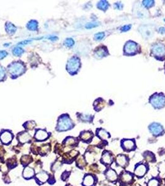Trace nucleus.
I'll use <instances>...</instances> for the list:
<instances>
[{
  "label": "nucleus",
  "instance_id": "1",
  "mask_svg": "<svg viewBox=\"0 0 165 186\" xmlns=\"http://www.w3.org/2000/svg\"><path fill=\"white\" fill-rule=\"evenodd\" d=\"M26 66L22 62H14L7 66V71L13 78H18L25 72Z\"/></svg>",
  "mask_w": 165,
  "mask_h": 186
},
{
  "label": "nucleus",
  "instance_id": "2",
  "mask_svg": "<svg viewBox=\"0 0 165 186\" xmlns=\"http://www.w3.org/2000/svg\"><path fill=\"white\" fill-rule=\"evenodd\" d=\"M73 124L67 114L62 115L58 118L57 129L58 131H66L73 128Z\"/></svg>",
  "mask_w": 165,
  "mask_h": 186
},
{
  "label": "nucleus",
  "instance_id": "3",
  "mask_svg": "<svg viewBox=\"0 0 165 186\" xmlns=\"http://www.w3.org/2000/svg\"><path fill=\"white\" fill-rule=\"evenodd\" d=\"M80 66V59L76 56H74L68 60L67 64H66V70L70 74L73 75L78 72Z\"/></svg>",
  "mask_w": 165,
  "mask_h": 186
},
{
  "label": "nucleus",
  "instance_id": "4",
  "mask_svg": "<svg viewBox=\"0 0 165 186\" xmlns=\"http://www.w3.org/2000/svg\"><path fill=\"white\" fill-rule=\"evenodd\" d=\"M150 103L156 109H162L165 106V96L163 93H155L150 98Z\"/></svg>",
  "mask_w": 165,
  "mask_h": 186
},
{
  "label": "nucleus",
  "instance_id": "5",
  "mask_svg": "<svg viewBox=\"0 0 165 186\" xmlns=\"http://www.w3.org/2000/svg\"><path fill=\"white\" fill-rule=\"evenodd\" d=\"M133 175L128 171H124L121 172L119 176V183L122 186H127L131 185L133 183Z\"/></svg>",
  "mask_w": 165,
  "mask_h": 186
},
{
  "label": "nucleus",
  "instance_id": "6",
  "mask_svg": "<svg viewBox=\"0 0 165 186\" xmlns=\"http://www.w3.org/2000/svg\"><path fill=\"white\" fill-rule=\"evenodd\" d=\"M151 52L156 58L163 60L165 57V46L162 43H156L153 47Z\"/></svg>",
  "mask_w": 165,
  "mask_h": 186
},
{
  "label": "nucleus",
  "instance_id": "7",
  "mask_svg": "<svg viewBox=\"0 0 165 186\" xmlns=\"http://www.w3.org/2000/svg\"><path fill=\"white\" fill-rule=\"evenodd\" d=\"M120 146L124 151L130 152L136 149V143L134 139H123L120 142Z\"/></svg>",
  "mask_w": 165,
  "mask_h": 186
},
{
  "label": "nucleus",
  "instance_id": "8",
  "mask_svg": "<svg viewBox=\"0 0 165 186\" xmlns=\"http://www.w3.org/2000/svg\"><path fill=\"white\" fill-rule=\"evenodd\" d=\"M149 130L153 134V135L155 137L161 136L164 133V130L162 125L158 123H156V122H153L150 124L149 126Z\"/></svg>",
  "mask_w": 165,
  "mask_h": 186
},
{
  "label": "nucleus",
  "instance_id": "9",
  "mask_svg": "<svg viewBox=\"0 0 165 186\" xmlns=\"http://www.w3.org/2000/svg\"><path fill=\"white\" fill-rule=\"evenodd\" d=\"M148 170V166L147 164L143 163H138L135 167L134 175L138 177H143Z\"/></svg>",
  "mask_w": 165,
  "mask_h": 186
},
{
  "label": "nucleus",
  "instance_id": "10",
  "mask_svg": "<svg viewBox=\"0 0 165 186\" xmlns=\"http://www.w3.org/2000/svg\"><path fill=\"white\" fill-rule=\"evenodd\" d=\"M138 47L137 44L133 41H128L124 46V51L125 55H135L137 52Z\"/></svg>",
  "mask_w": 165,
  "mask_h": 186
},
{
  "label": "nucleus",
  "instance_id": "11",
  "mask_svg": "<svg viewBox=\"0 0 165 186\" xmlns=\"http://www.w3.org/2000/svg\"><path fill=\"white\" fill-rule=\"evenodd\" d=\"M140 33L143 37L146 39L151 38L153 35V29L150 25H143L139 28Z\"/></svg>",
  "mask_w": 165,
  "mask_h": 186
},
{
  "label": "nucleus",
  "instance_id": "12",
  "mask_svg": "<svg viewBox=\"0 0 165 186\" xmlns=\"http://www.w3.org/2000/svg\"><path fill=\"white\" fill-rule=\"evenodd\" d=\"M115 162L117 166L126 168L129 163V158L124 155H119L116 157Z\"/></svg>",
  "mask_w": 165,
  "mask_h": 186
},
{
  "label": "nucleus",
  "instance_id": "13",
  "mask_svg": "<svg viewBox=\"0 0 165 186\" xmlns=\"http://www.w3.org/2000/svg\"><path fill=\"white\" fill-rule=\"evenodd\" d=\"M104 175L107 179L110 182H115L118 179V176L116 172L111 168H108L105 170Z\"/></svg>",
  "mask_w": 165,
  "mask_h": 186
},
{
  "label": "nucleus",
  "instance_id": "14",
  "mask_svg": "<svg viewBox=\"0 0 165 186\" xmlns=\"http://www.w3.org/2000/svg\"><path fill=\"white\" fill-rule=\"evenodd\" d=\"M113 161V156L108 151H104L102 155L101 162L104 165L111 164Z\"/></svg>",
  "mask_w": 165,
  "mask_h": 186
},
{
  "label": "nucleus",
  "instance_id": "15",
  "mask_svg": "<svg viewBox=\"0 0 165 186\" xmlns=\"http://www.w3.org/2000/svg\"><path fill=\"white\" fill-rule=\"evenodd\" d=\"M13 134L9 131H4L0 135V140L4 144H8L13 140Z\"/></svg>",
  "mask_w": 165,
  "mask_h": 186
},
{
  "label": "nucleus",
  "instance_id": "16",
  "mask_svg": "<svg viewBox=\"0 0 165 186\" xmlns=\"http://www.w3.org/2000/svg\"><path fill=\"white\" fill-rule=\"evenodd\" d=\"M109 55L108 50L105 47H99L94 52V56L97 58H102Z\"/></svg>",
  "mask_w": 165,
  "mask_h": 186
},
{
  "label": "nucleus",
  "instance_id": "17",
  "mask_svg": "<svg viewBox=\"0 0 165 186\" xmlns=\"http://www.w3.org/2000/svg\"><path fill=\"white\" fill-rule=\"evenodd\" d=\"M35 138L38 141H44L49 137V133L44 130H37L35 134Z\"/></svg>",
  "mask_w": 165,
  "mask_h": 186
},
{
  "label": "nucleus",
  "instance_id": "18",
  "mask_svg": "<svg viewBox=\"0 0 165 186\" xmlns=\"http://www.w3.org/2000/svg\"><path fill=\"white\" fill-rule=\"evenodd\" d=\"M80 137L81 140L85 142H89L91 141L93 138V133L90 131H84L80 133Z\"/></svg>",
  "mask_w": 165,
  "mask_h": 186
},
{
  "label": "nucleus",
  "instance_id": "19",
  "mask_svg": "<svg viewBox=\"0 0 165 186\" xmlns=\"http://www.w3.org/2000/svg\"><path fill=\"white\" fill-rule=\"evenodd\" d=\"M105 104V101L102 98L97 99L94 102V110L97 112L100 111L101 110L103 109Z\"/></svg>",
  "mask_w": 165,
  "mask_h": 186
},
{
  "label": "nucleus",
  "instance_id": "20",
  "mask_svg": "<svg viewBox=\"0 0 165 186\" xmlns=\"http://www.w3.org/2000/svg\"><path fill=\"white\" fill-rule=\"evenodd\" d=\"M96 135L99 138H101V140H107L109 138H110V137H111L110 134L106 131V130L103 129H97Z\"/></svg>",
  "mask_w": 165,
  "mask_h": 186
},
{
  "label": "nucleus",
  "instance_id": "21",
  "mask_svg": "<svg viewBox=\"0 0 165 186\" xmlns=\"http://www.w3.org/2000/svg\"><path fill=\"white\" fill-rule=\"evenodd\" d=\"M95 183V179L91 175H86L85 178L83 182V185L85 186H93Z\"/></svg>",
  "mask_w": 165,
  "mask_h": 186
},
{
  "label": "nucleus",
  "instance_id": "22",
  "mask_svg": "<svg viewBox=\"0 0 165 186\" xmlns=\"http://www.w3.org/2000/svg\"><path fill=\"white\" fill-rule=\"evenodd\" d=\"M30 139V135L27 132H22L18 135V140L21 143H24L28 142Z\"/></svg>",
  "mask_w": 165,
  "mask_h": 186
},
{
  "label": "nucleus",
  "instance_id": "23",
  "mask_svg": "<svg viewBox=\"0 0 165 186\" xmlns=\"http://www.w3.org/2000/svg\"><path fill=\"white\" fill-rule=\"evenodd\" d=\"M17 28L13 24L10 22H7L6 24V30L9 34H13L16 32Z\"/></svg>",
  "mask_w": 165,
  "mask_h": 186
},
{
  "label": "nucleus",
  "instance_id": "24",
  "mask_svg": "<svg viewBox=\"0 0 165 186\" xmlns=\"http://www.w3.org/2000/svg\"><path fill=\"white\" fill-rule=\"evenodd\" d=\"M143 157L147 162H155L156 158L155 155L150 152H146L143 153Z\"/></svg>",
  "mask_w": 165,
  "mask_h": 186
},
{
  "label": "nucleus",
  "instance_id": "25",
  "mask_svg": "<svg viewBox=\"0 0 165 186\" xmlns=\"http://www.w3.org/2000/svg\"><path fill=\"white\" fill-rule=\"evenodd\" d=\"M27 28L30 30H37L38 29V22L37 21L31 20L27 24Z\"/></svg>",
  "mask_w": 165,
  "mask_h": 186
},
{
  "label": "nucleus",
  "instance_id": "26",
  "mask_svg": "<svg viewBox=\"0 0 165 186\" xmlns=\"http://www.w3.org/2000/svg\"><path fill=\"white\" fill-rule=\"evenodd\" d=\"M34 175V169L29 167H26L24 170L23 176L26 178H30L33 177Z\"/></svg>",
  "mask_w": 165,
  "mask_h": 186
},
{
  "label": "nucleus",
  "instance_id": "27",
  "mask_svg": "<svg viewBox=\"0 0 165 186\" xmlns=\"http://www.w3.org/2000/svg\"><path fill=\"white\" fill-rule=\"evenodd\" d=\"M36 177L38 179V180L42 183H44V182L47 181V179H49V175H47L46 172H41L39 173L37 175Z\"/></svg>",
  "mask_w": 165,
  "mask_h": 186
},
{
  "label": "nucleus",
  "instance_id": "28",
  "mask_svg": "<svg viewBox=\"0 0 165 186\" xmlns=\"http://www.w3.org/2000/svg\"><path fill=\"white\" fill-rule=\"evenodd\" d=\"M109 5L107 1H101L99 3H97V7H98V9H101L103 11H106L108 9Z\"/></svg>",
  "mask_w": 165,
  "mask_h": 186
},
{
  "label": "nucleus",
  "instance_id": "29",
  "mask_svg": "<svg viewBox=\"0 0 165 186\" xmlns=\"http://www.w3.org/2000/svg\"><path fill=\"white\" fill-rule=\"evenodd\" d=\"M77 143V140L72 137H68L65 141V144L66 146H74Z\"/></svg>",
  "mask_w": 165,
  "mask_h": 186
},
{
  "label": "nucleus",
  "instance_id": "30",
  "mask_svg": "<svg viewBox=\"0 0 165 186\" xmlns=\"http://www.w3.org/2000/svg\"><path fill=\"white\" fill-rule=\"evenodd\" d=\"M24 52V50L21 47H16L13 49V53L15 56H21Z\"/></svg>",
  "mask_w": 165,
  "mask_h": 186
},
{
  "label": "nucleus",
  "instance_id": "31",
  "mask_svg": "<svg viewBox=\"0 0 165 186\" xmlns=\"http://www.w3.org/2000/svg\"><path fill=\"white\" fill-rule=\"evenodd\" d=\"M158 178H152L151 179L148 181L147 186H160V182Z\"/></svg>",
  "mask_w": 165,
  "mask_h": 186
},
{
  "label": "nucleus",
  "instance_id": "32",
  "mask_svg": "<svg viewBox=\"0 0 165 186\" xmlns=\"http://www.w3.org/2000/svg\"><path fill=\"white\" fill-rule=\"evenodd\" d=\"M74 44V41L72 38H67L64 42V45L67 47H72Z\"/></svg>",
  "mask_w": 165,
  "mask_h": 186
},
{
  "label": "nucleus",
  "instance_id": "33",
  "mask_svg": "<svg viewBox=\"0 0 165 186\" xmlns=\"http://www.w3.org/2000/svg\"><path fill=\"white\" fill-rule=\"evenodd\" d=\"M80 119L84 122H91L93 120V117L91 116H88V115H80Z\"/></svg>",
  "mask_w": 165,
  "mask_h": 186
},
{
  "label": "nucleus",
  "instance_id": "34",
  "mask_svg": "<svg viewBox=\"0 0 165 186\" xmlns=\"http://www.w3.org/2000/svg\"><path fill=\"white\" fill-rule=\"evenodd\" d=\"M99 25V23L98 22H88V24H86L85 27L86 29H89L94 28V27H96Z\"/></svg>",
  "mask_w": 165,
  "mask_h": 186
},
{
  "label": "nucleus",
  "instance_id": "35",
  "mask_svg": "<svg viewBox=\"0 0 165 186\" xmlns=\"http://www.w3.org/2000/svg\"><path fill=\"white\" fill-rule=\"evenodd\" d=\"M6 77V70L2 66L0 65V81H2Z\"/></svg>",
  "mask_w": 165,
  "mask_h": 186
},
{
  "label": "nucleus",
  "instance_id": "36",
  "mask_svg": "<svg viewBox=\"0 0 165 186\" xmlns=\"http://www.w3.org/2000/svg\"><path fill=\"white\" fill-rule=\"evenodd\" d=\"M155 4L154 1H150V0H147V1H143V6L147 7V8H150V7H152Z\"/></svg>",
  "mask_w": 165,
  "mask_h": 186
},
{
  "label": "nucleus",
  "instance_id": "37",
  "mask_svg": "<svg viewBox=\"0 0 165 186\" xmlns=\"http://www.w3.org/2000/svg\"><path fill=\"white\" fill-rule=\"evenodd\" d=\"M105 36L104 32H98L94 35V39L96 41H101Z\"/></svg>",
  "mask_w": 165,
  "mask_h": 186
},
{
  "label": "nucleus",
  "instance_id": "38",
  "mask_svg": "<svg viewBox=\"0 0 165 186\" xmlns=\"http://www.w3.org/2000/svg\"><path fill=\"white\" fill-rule=\"evenodd\" d=\"M85 164L86 163L83 158L80 157L78 158L77 160V165L78 166V167H83L84 166H85Z\"/></svg>",
  "mask_w": 165,
  "mask_h": 186
},
{
  "label": "nucleus",
  "instance_id": "39",
  "mask_svg": "<svg viewBox=\"0 0 165 186\" xmlns=\"http://www.w3.org/2000/svg\"><path fill=\"white\" fill-rule=\"evenodd\" d=\"M24 126H25V127L26 129L31 130V129H32L34 127L35 124L32 121L28 122H27V123H26L24 125Z\"/></svg>",
  "mask_w": 165,
  "mask_h": 186
},
{
  "label": "nucleus",
  "instance_id": "40",
  "mask_svg": "<svg viewBox=\"0 0 165 186\" xmlns=\"http://www.w3.org/2000/svg\"><path fill=\"white\" fill-rule=\"evenodd\" d=\"M22 161L24 164H28L30 162V158L28 156H24L22 158Z\"/></svg>",
  "mask_w": 165,
  "mask_h": 186
},
{
  "label": "nucleus",
  "instance_id": "41",
  "mask_svg": "<svg viewBox=\"0 0 165 186\" xmlns=\"http://www.w3.org/2000/svg\"><path fill=\"white\" fill-rule=\"evenodd\" d=\"M7 55V52L5 50L0 51V60H2L4 58H5Z\"/></svg>",
  "mask_w": 165,
  "mask_h": 186
},
{
  "label": "nucleus",
  "instance_id": "42",
  "mask_svg": "<svg viewBox=\"0 0 165 186\" xmlns=\"http://www.w3.org/2000/svg\"><path fill=\"white\" fill-rule=\"evenodd\" d=\"M131 25H126L122 27L120 30L122 32H127L131 29Z\"/></svg>",
  "mask_w": 165,
  "mask_h": 186
},
{
  "label": "nucleus",
  "instance_id": "43",
  "mask_svg": "<svg viewBox=\"0 0 165 186\" xmlns=\"http://www.w3.org/2000/svg\"><path fill=\"white\" fill-rule=\"evenodd\" d=\"M31 41H32V40H26L24 41L19 42L18 43V45H27V44H28V43H30Z\"/></svg>",
  "mask_w": 165,
  "mask_h": 186
},
{
  "label": "nucleus",
  "instance_id": "44",
  "mask_svg": "<svg viewBox=\"0 0 165 186\" xmlns=\"http://www.w3.org/2000/svg\"><path fill=\"white\" fill-rule=\"evenodd\" d=\"M114 7L116 9H120L122 8V5L120 3H117L114 4Z\"/></svg>",
  "mask_w": 165,
  "mask_h": 186
},
{
  "label": "nucleus",
  "instance_id": "45",
  "mask_svg": "<svg viewBox=\"0 0 165 186\" xmlns=\"http://www.w3.org/2000/svg\"><path fill=\"white\" fill-rule=\"evenodd\" d=\"M47 39H50V40L52 41H56L58 40V38L57 36H49Z\"/></svg>",
  "mask_w": 165,
  "mask_h": 186
},
{
  "label": "nucleus",
  "instance_id": "46",
  "mask_svg": "<svg viewBox=\"0 0 165 186\" xmlns=\"http://www.w3.org/2000/svg\"><path fill=\"white\" fill-rule=\"evenodd\" d=\"M158 31H159V32L160 34H165V27H160V28L158 30Z\"/></svg>",
  "mask_w": 165,
  "mask_h": 186
},
{
  "label": "nucleus",
  "instance_id": "47",
  "mask_svg": "<svg viewBox=\"0 0 165 186\" xmlns=\"http://www.w3.org/2000/svg\"><path fill=\"white\" fill-rule=\"evenodd\" d=\"M10 45V43H5V44H4V46H5V47H7V46H9Z\"/></svg>",
  "mask_w": 165,
  "mask_h": 186
},
{
  "label": "nucleus",
  "instance_id": "48",
  "mask_svg": "<svg viewBox=\"0 0 165 186\" xmlns=\"http://www.w3.org/2000/svg\"><path fill=\"white\" fill-rule=\"evenodd\" d=\"M164 21H165V19H164Z\"/></svg>",
  "mask_w": 165,
  "mask_h": 186
}]
</instances>
